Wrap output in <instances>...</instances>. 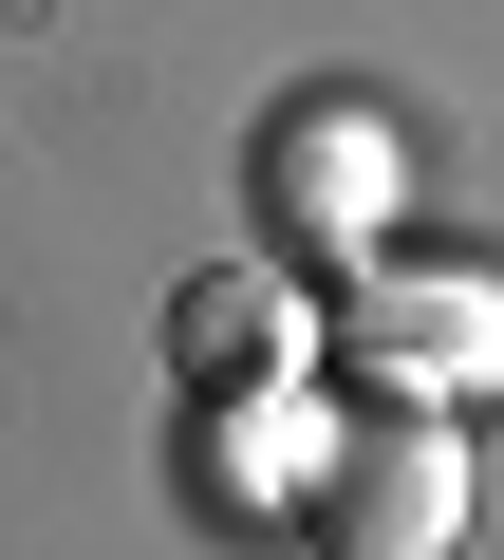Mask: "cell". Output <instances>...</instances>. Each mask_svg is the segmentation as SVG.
<instances>
[{
	"instance_id": "1",
	"label": "cell",
	"mask_w": 504,
	"mask_h": 560,
	"mask_svg": "<svg viewBox=\"0 0 504 560\" xmlns=\"http://www.w3.org/2000/svg\"><path fill=\"white\" fill-rule=\"evenodd\" d=\"M318 541L337 560H448L467 541V448L430 393H374L337 448H318Z\"/></svg>"
},
{
	"instance_id": "3",
	"label": "cell",
	"mask_w": 504,
	"mask_h": 560,
	"mask_svg": "<svg viewBox=\"0 0 504 560\" xmlns=\"http://www.w3.org/2000/svg\"><path fill=\"white\" fill-rule=\"evenodd\" d=\"M262 168H281V243H374V206H392V131L374 113H300Z\"/></svg>"
},
{
	"instance_id": "2",
	"label": "cell",
	"mask_w": 504,
	"mask_h": 560,
	"mask_svg": "<svg viewBox=\"0 0 504 560\" xmlns=\"http://www.w3.org/2000/svg\"><path fill=\"white\" fill-rule=\"evenodd\" d=\"M337 337L374 393H467V374H504V280H355Z\"/></svg>"
},
{
	"instance_id": "4",
	"label": "cell",
	"mask_w": 504,
	"mask_h": 560,
	"mask_svg": "<svg viewBox=\"0 0 504 560\" xmlns=\"http://www.w3.org/2000/svg\"><path fill=\"white\" fill-rule=\"evenodd\" d=\"M168 355H187V393H243V374L281 355V300H262V280H187V300H168Z\"/></svg>"
}]
</instances>
